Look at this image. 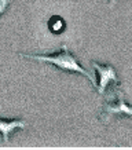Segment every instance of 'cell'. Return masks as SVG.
<instances>
[{
  "label": "cell",
  "mask_w": 132,
  "mask_h": 150,
  "mask_svg": "<svg viewBox=\"0 0 132 150\" xmlns=\"http://www.w3.org/2000/svg\"><path fill=\"white\" fill-rule=\"evenodd\" d=\"M11 3H13V0H0V18L7 13V10L10 8Z\"/></svg>",
  "instance_id": "8992f818"
},
{
  "label": "cell",
  "mask_w": 132,
  "mask_h": 150,
  "mask_svg": "<svg viewBox=\"0 0 132 150\" xmlns=\"http://www.w3.org/2000/svg\"><path fill=\"white\" fill-rule=\"evenodd\" d=\"M28 125L26 121L23 120H6V118H0V137L3 139L4 143H8L10 137L13 135L17 129H21V128H25Z\"/></svg>",
  "instance_id": "277c9868"
},
{
  "label": "cell",
  "mask_w": 132,
  "mask_h": 150,
  "mask_svg": "<svg viewBox=\"0 0 132 150\" xmlns=\"http://www.w3.org/2000/svg\"><path fill=\"white\" fill-rule=\"evenodd\" d=\"M48 29L54 35H61L66 29V22L61 15H52L48 21Z\"/></svg>",
  "instance_id": "5b68a950"
},
{
  "label": "cell",
  "mask_w": 132,
  "mask_h": 150,
  "mask_svg": "<svg viewBox=\"0 0 132 150\" xmlns=\"http://www.w3.org/2000/svg\"><path fill=\"white\" fill-rule=\"evenodd\" d=\"M91 65L92 68L95 69L96 76H98L95 88L99 95H102L109 86H114L116 88H119L120 86L119 76H117L116 69L112 65H100V64H96V62H92Z\"/></svg>",
  "instance_id": "3957f363"
},
{
  "label": "cell",
  "mask_w": 132,
  "mask_h": 150,
  "mask_svg": "<svg viewBox=\"0 0 132 150\" xmlns=\"http://www.w3.org/2000/svg\"><path fill=\"white\" fill-rule=\"evenodd\" d=\"M19 57L28 58V59H30V61H37V62L50 64V65H52V66H55L56 69H59V70H62V72H65V73H80V74H83L84 77L88 79L94 87L96 86V81H95V79L92 77V74L80 65L78 59L70 52V50L68 48L66 44H62L59 51H56V52L50 54V55L19 54Z\"/></svg>",
  "instance_id": "6da1fadb"
},
{
  "label": "cell",
  "mask_w": 132,
  "mask_h": 150,
  "mask_svg": "<svg viewBox=\"0 0 132 150\" xmlns=\"http://www.w3.org/2000/svg\"><path fill=\"white\" fill-rule=\"evenodd\" d=\"M116 1H119V0H109V7H113L116 4Z\"/></svg>",
  "instance_id": "52a82bcc"
},
{
  "label": "cell",
  "mask_w": 132,
  "mask_h": 150,
  "mask_svg": "<svg viewBox=\"0 0 132 150\" xmlns=\"http://www.w3.org/2000/svg\"><path fill=\"white\" fill-rule=\"evenodd\" d=\"M117 92V98L112 100H106L100 110L99 120L105 124L110 123L112 120L117 117H132V106H129L125 102L123 92Z\"/></svg>",
  "instance_id": "7a4b0ae2"
}]
</instances>
